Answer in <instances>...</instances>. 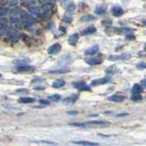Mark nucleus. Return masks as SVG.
Returning a JSON list of instances; mask_svg holds the SVG:
<instances>
[{
    "mask_svg": "<svg viewBox=\"0 0 146 146\" xmlns=\"http://www.w3.org/2000/svg\"><path fill=\"white\" fill-rule=\"evenodd\" d=\"M7 38L14 41V40H17L19 38V33L15 29H7Z\"/></svg>",
    "mask_w": 146,
    "mask_h": 146,
    "instance_id": "6",
    "label": "nucleus"
},
{
    "mask_svg": "<svg viewBox=\"0 0 146 146\" xmlns=\"http://www.w3.org/2000/svg\"><path fill=\"white\" fill-rule=\"evenodd\" d=\"M16 70L19 72H30L35 70L33 66L27 65V64H22V65H17L16 67Z\"/></svg>",
    "mask_w": 146,
    "mask_h": 146,
    "instance_id": "5",
    "label": "nucleus"
},
{
    "mask_svg": "<svg viewBox=\"0 0 146 146\" xmlns=\"http://www.w3.org/2000/svg\"><path fill=\"white\" fill-rule=\"evenodd\" d=\"M93 20H96V17H94L92 15H85L80 17L81 22H90Z\"/></svg>",
    "mask_w": 146,
    "mask_h": 146,
    "instance_id": "18",
    "label": "nucleus"
},
{
    "mask_svg": "<svg viewBox=\"0 0 146 146\" xmlns=\"http://www.w3.org/2000/svg\"><path fill=\"white\" fill-rule=\"evenodd\" d=\"M39 103L40 104H43V105H48L49 102H48V100H39Z\"/></svg>",
    "mask_w": 146,
    "mask_h": 146,
    "instance_id": "35",
    "label": "nucleus"
},
{
    "mask_svg": "<svg viewBox=\"0 0 146 146\" xmlns=\"http://www.w3.org/2000/svg\"><path fill=\"white\" fill-rule=\"evenodd\" d=\"M143 24H144V25H145V26H146V19H145V20H144V21H143Z\"/></svg>",
    "mask_w": 146,
    "mask_h": 146,
    "instance_id": "41",
    "label": "nucleus"
},
{
    "mask_svg": "<svg viewBox=\"0 0 146 146\" xmlns=\"http://www.w3.org/2000/svg\"><path fill=\"white\" fill-rule=\"evenodd\" d=\"M117 71L118 68L116 66H111L106 70V73H108V74H115V73H117Z\"/></svg>",
    "mask_w": 146,
    "mask_h": 146,
    "instance_id": "26",
    "label": "nucleus"
},
{
    "mask_svg": "<svg viewBox=\"0 0 146 146\" xmlns=\"http://www.w3.org/2000/svg\"><path fill=\"white\" fill-rule=\"evenodd\" d=\"M124 99H125L124 96H121V95H112L111 97H109V100L114 102H121L124 100Z\"/></svg>",
    "mask_w": 146,
    "mask_h": 146,
    "instance_id": "13",
    "label": "nucleus"
},
{
    "mask_svg": "<svg viewBox=\"0 0 146 146\" xmlns=\"http://www.w3.org/2000/svg\"><path fill=\"white\" fill-rule=\"evenodd\" d=\"M73 86H74V88L80 90H90V87L83 81L74 82V83H73Z\"/></svg>",
    "mask_w": 146,
    "mask_h": 146,
    "instance_id": "10",
    "label": "nucleus"
},
{
    "mask_svg": "<svg viewBox=\"0 0 146 146\" xmlns=\"http://www.w3.org/2000/svg\"><path fill=\"white\" fill-rule=\"evenodd\" d=\"M102 61V59L100 57H91V58H85V62L88 63L89 65L94 66V65H98V64H100Z\"/></svg>",
    "mask_w": 146,
    "mask_h": 146,
    "instance_id": "7",
    "label": "nucleus"
},
{
    "mask_svg": "<svg viewBox=\"0 0 146 146\" xmlns=\"http://www.w3.org/2000/svg\"><path fill=\"white\" fill-rule=\"evenodd\" d=\"M20 12L18 9H13L10 13V21L13 25H17L19 23V17H20Z\"/></svg>",
    "mask_w": 146,
    "mask_h": 146,
    "instance_id": "3",
    "label": "nucleus"
},
{
    "mask_svg": "<svg viewBox=\"0 0 146 146\" xmlns=\"http://www.w3.org/2000/svg\"><path fill=\"white\" fill-rule=\"evenodd\" d=\"M63 21L66 23H70L72 21V13L66 11L65 15L63 16Z\"/></svg>",
    "mask_w": 146,
    "mask_h": 146,
    "instance_id": "22",
    "label": "nucleus"
},
{
    "mask_svg": "<svg viewBox=\"0 0 146 146\" xmlns=\"http://www.w3.org/2000/svg\"><path fill=\"white\" fill-rule=\"evenodd\" d=\"M48 99L54 100V102H58V100H60V95L58 94H52V95H49L48 96Z\"/></svg>",
    "mask_w": 146,
    "mask_h": 146,
    "instance_id": "29",
    "label": "nucleus"
},
{
    "mask_svg": "<svg viewBox=\"0 0 146 146\" xmlns=\"http://www.w3.org/2000/svg\"><path fill=\"white\" fill-rule=\"evenodd\" d=\"M141 86L143 87V88H145L146 89V79L145 80H143L141 81Z\"/></svg>",
    "mask_w": 146,
    "mask_h": 146,
    "instance_id": "38",
    "label": "nucleus"
},
{
    "mask_svg": "<svg viewBox=\"0 0 146 146\" xmlns=\"http://www.w3.org/2000/svg\"><path fill=\"white\" fill-rule=\"evenodd\" d=\"M7 22L6 20H4L2 22V24L0 25V35H4L6 32L7 31Z\"/></svg>",
    "mask_w": 146,
    "mask_h": 146,
    "instance_id": "23",
    "label": "nucleus"
},
{
    "mask_svg": "<svg viewBox=\"0 0 146 146\" xmlns=\"http://www.w3.org/2000/svg\"><path fill=\"white\" fill-rule=\"evenodd\" d=\"M137 67L139 68H146V62H139L137 64Z\"/></svg>",
    "mask_w": 146,
    "mask_h": 146,
    "instance_id": "34",
    "label": "nucleus"
},
{
    "mask_svg": "<svg viewBox=\"0 0 146 146\" xmlns=\"http://www.w3.org/2000/svg\"><path fill=\"white\" fill-rule=\"evenodd\" d=\"M131 100H133V102H139V100L143 99V97L140 95V93H136V94L132 93V96L131 97Z\"/></svg>",
    "mask_w": 146,
    "mask_h": 146,
    "instance_id": "28",
    "label": "nucleus"
},
{
    "mask_svg": "<svg viewBox=\"0 0 146 146\" xmlns=\"http://www.w3.org/2000/svg\"><path fill=\"white\" fill-rule=\"evenodd\" d=\"M0 77H1V74H0Z\"/></svg>",
    "mask_w": 146,
    "mask_h": 146,
    "instance_id": "43",
    "label": "nucleus"
},
{
    "mask_svg": "<svg viewBox=\"0 0 146 146\" xmlns=\"http://www.w3.org/2000/svg\"><path fill=\"white\" fill-rule=\"evenodd\" d=\"M106 10H107V8L105 7H98L95 9V13L97 14V15H102L103 13L106 12Z\"/></svg>",
    "mask_w": 146,
    "mask_h": 146,
    "instance_id": "27",
    "label": "nucleus"
},
{
    "mask_svg": "<svg viewBox=\"0 0 146 146\" xmlns=\"http://www.w3.org/2000/svg\"><path fill=\"white\" fill-rule=\"evenodd\" d=\"M131 57V54L130 53H123L121 55H111L109 57L110 60H124V59H129Z\"/></svg>",
    "mask_w": 146,
    "mask_h": 146,
    "instance_id": "4",
    "label": "nucleus"
},
{
    "mask_svg": "<svg viewBox=\"0 0 146 146\" xmlns=\"http://www.w3.org/2000/svg\"><path fill=\"white\" fill-rule=\"evenodd\" d=\"M99 51V46L98 45H94L91 48H88L85 51V55H94Z\"/></svg>",
    "mask_w": 146,
    "mask_h": 146,
    "instance_id": "16",
    "label": "nucleus"
},
{
    "mask_svg": "<svg viewBox=\"0 0 146 146\" xmlns=\"http://www.w3.org/2000/svg\"><path fill=\"white\" fill-rule=\"evenodd\" d=\"M17 4H18V0H8V5L12 7H17Z\"/></svg>",
    "mask_w": 146,
    "mask_h": 146,
    "instance_id": "31",
    "label": "nucleus"
},
{
    "mask_svg": "<svg viewBox=\"0 0 146 146\" xmlns=\"http://www.w3.org/2000/svg\"><path fill=\"white\" fill-rule=\"evenodd\" d=\"M128 115V113H121V114H118L117 117H121V116H126Z\"/></svg>",
    "mask_w": 146,
    "mask_h": 146,
    "instance_id": "39",
    "label": "nucleus"
},
{
    "mask_svg": "<svg viewBox=\"0 0 146 146\" xmlns=\"http://www.w3.org/2000/svg\"><path fill=\"white\" fill-rule=\"evenodd\" d=\"M74 9H75V5L73 4V3H70V4H68L67 7H66V11L67 12H70L72 13L73 11H74Z\"/></svg>",
    "mask_w": 146,
    "mask_h": 146,
    "instance_id": "30",
    "label": "nucleus"
},
{
    "mask_svg": "<svg viewBox=\"0 0 146 146\" xmlns=\"http://www.w3.org/2000/svg\"><path fill=\"white\" fill-rule=\"evenodd\" d=\"M39 3L45 6V5H49V4H53V0H39Z\"/></svg>",
    "mask_w": 146,
    "mask_h": 146,
    "instance_id": "32",
    "label": "nucleus"
},
{
    "mask_svg": "<svg viewBox=\"0 0 146 146\" xmlns=\"http://www.w3.org/2000/svg\"><path fill=\"white\" fill-rule=\"evenodd\" d=\"M35 102V99L29 97H22L19 99V102L21 103H33Z\"/></svg>",
    "mask_w": 146,
    "mask_h": 146,
    "instance_id": "24",
    "label": "nucleus"
},
{
    "mask_svg": "<svg viewBox=\"0 0 146 146\" xmlns=\"http://www.w3.org/2000/svg\"><path fill=\"white\" fill-rule=\"evenodd\" d=\"M29 12L32 14V15H35V16H36V17H40L41 12H40L39 7H36V6H30V7H29Z\"/></svg>",
    "mask_w": 146,
    "mask_h": 146,
    "instance_id": "15",
    "label": "nucleus"
},
{
    "mask_svg": "<svg viewBox=\"0 0 146 146\" xmlns=\"http://www.w3.org/2000/svg\"><path fill=\"white\" fill-rule=\"evenodd\" d=\"M60 49H61L60 44H59V43H55L52 46H50V47L48 48V53L50 54V55L57 54L58 52L60 51Z\"/></svg>",
    "mask_w": 146,
    "mask_h": 146,
    "instance_id": "9",
    "label": "nucleus"
},
{
    "mask_svg": "<svg viewBox=\"0 0 146 146\" xmlns=\"http://www.w3.org/2000/svg\"><path fill=\"white\" fill-rule=\"evenodd\" d=\"M104 124H110V123L105 121H88V122L70 123L71 126H77V127H89V126H93V125H104Z\"/></svg>",
    "mask_w": 146,
    "mask_h": 146,
    "instance_id": "1",
    "label": "nucleus"
},
{
    "mask_svg": "<svg viewBox=\"0 0 146 146\" xmlns=\"http://www.w3.org/2000/svg\"><path fill=\"white\" fill-rule=\"evenodd\" d=\"M111 81V77H105L102 78V79H97V80H93L91 81V85L92 86H98V85H102L105 83H108V82Z\"/></svg>",
    "mask_w": 146,
    "mask_h": 146,
    "instance_id": "8",
    "label": "nucleus"
},
{
    "mask_svg": "<svg viewBox=\"0 0 146 146\" xmlns=\"http://www.w3.org/2000/svg\"><path fill=\"white\" fill-rule=\"evenodd\" d=\"M131 91L133 94H136V93H141V86L139 85V84H134L133 87H132L131 89Z\"/></svg>",
    "mask_w": 146,
    "mask_h": 146,
    "instance_id": "25",
    "label": "nucleus"
},
{
    "mask_svg": "<svg viewBox=\"0 0 146 146\" xmlns=\"http://www.w3.org/2000/svg\"><path fill=\"white\" fill-rule=\"evenodd\" d=\"M123 12H124L123 9L119 6H115L111 8V14L115 17H121L123 14Z\"/></svg>",
    "mask_w": 146,
    "mask_h": 146,
    "instance_id": "12",
    "label": "nucleus"
},
{
    "mask_svg": "<svg viewBox=\"0 0 146 146\" xmlns=\"http://www.w3.org/2000/svg\"><path fill=\"white\" fill-rule=\"evenodd\" d=\"M20 17H21V20L23 22V24H24L26 27H29V26L33 25L35 23L34 17H32L30 14L27 13L24 10L20 11Z\"/></svg>",
    "mask_w": 146,
    "mask_h": 146,
    "instance_id": "2",
    "label": "nucleus"
},
{
    "mask_svg": "<svg viewBox=\"0 0 146 146\" xmlns=\"http://www.w3.org/2000/svg\"><path fill=\"white\" fill-rule=\"evenodd\" d=\"M72 143L79 144V145H89V146L99 145L98 143H93V141H72Z\"/></svg>",
    "mask_w": 146,
    "mask_h": 146,
    "instance_id": "17",
    "label": "nucleus"
},
{
    "mask_svg": "<svg viewBox=\"0 0 146 146\" xmlns=\"http://www.w3.org/2000/svg\"><path fill=\"white\" fill-rule=\"evenodd\" d=\"M70 71V68H60V70H50L49 73L51 74H64V73H67Z\"/></svg>",
    "mask_w": 146,
    "mask_h": 146,
    "instance_id": "19",
    "label": "nucleus"
},
{
    "mask_svg": "<svg viewBox=\"0 0 146 146\" xmlns=\"http://www.w3.org/2000/svg\"><path fill=\"white\" fill-rule=\"evenodd\" d=\"M96 32V27H89L85 29L84 30L81 31V35L82 36H87V35H91Z\"/></svg>",
    "mask_w": 146,
    "mask_h": 146,
    "instance_id": "14",
    "label": "nucleus"
},
{
    "mask_svg": "<svg viewBox=\"0 0 146 146\" xmlns=\"http://www.w3.org/2000/svg\"><path fill=\"white\" fill-rule=\"evenodd\" d=\"M39 143H47V144H56V143H52V141H41Z\"/></svg>",
    "mask_w": 146,
    "mask_h": 146,
    "instance_id": "36",
    "label": "nucleus"
},
{
    "mask_svg": "<svg viewBox=\"0 0 146 146\" xmlns=\"http://www.w3.org/2000/svg\"><path fill=\"white\" fill-rule=\"evenodd\" d=\"M36 90H44V87H41V88L40 87H36Z\"/></svg>",
    "mask_w": 146,
    "mask_h": 146,
    "instance_id": "40",
    "label": "nucleus"
},
{
    "mask_svg": "<svg viewBox=\"0 0 146 146\" xmlns=\"http://www.w3.org/2000/svg\"><path fill=\"white\" fill-rule=\"evenodd\" d=\"M7 13H8V10H7V8L0 7V17H2V16H6V15H7Z\"/></svg>",
    "mask_w": 146,
    "mask_h": 146,
    "instance_id": "33",
    "label": "nucleus"
},
{
    "mask_svg": "<svg viewBox=\"0 0 146 146\" xmlns=\"http://www.w3.org/2000/svg\"><path fill=\"white\" fill-rule=\"evenodd\" d=\"M80 38V36L78 33H74V34H72L70 35V36H68V42L70 45H72V46H74L76 45V43L78 42V40H79Z\"/></svg>",
    "mask_w": 146,
    "mask_h": 146,
    "instance_id": "11",
    "label": "nucleus"
},
{
    "mask_svg": "<svg viewBox=\"0 0 146 146\" xmlns=\"http://www.w3.org/2000/svg\"><path fill=\"white\" fill-rule=\"evenodd\" d=\"M145 48H146V45H145Z\"/></svg>",
    "mask_w": 146,
    "mask_h": 146,
    "instance_id": "42",
    "label": "nucleus"
},
{
    "mask_svg": "<svg viewBox=\"0 0 146 146\" xmlns=\"http://www.w3.org/2000/svg\"><path fill=\"white\" fill-rule=\"evenodd\" d=\"M77 99H78V95L74 94V95L70 96V97H68L65 100H63V102H65V103H74L77 100Z\"/></svg>",
    "mask_w": 146,
    "mask_h": 146,
    "instance_id": "21",
    "label": "nucleus"
},
{
    "mask_svg": "<svg viewBox=\"0 0 146 146\" xmlns=\"http://www.w3.org/2000/svg\"><path fill=\"white\" fill-rule=\"evenodd\" d=\"M17 93H27L29 92V90H17Z\"/></svg>",
    "mask_w": 146,
    "mask_h": 146,
    "instance_id": "37",
    "label": "nucleus"
},
{
    "mask_svg": "<svg viewBox=\"0 0 146 146\" xmlns=\"http://www.w3.org/2000/svg\"><path fill=\"white\" fill-rule=\"evenodd\" d=\"M65 83H66L65 80H57L52 83V87H53V88H61V87H63L64 85H65Z\"/></svg>",
    "mask_w": 146,
    "mask_h": 146,
    "instance_id": "20",
    "label": "nucleus"
}]
</instances>
